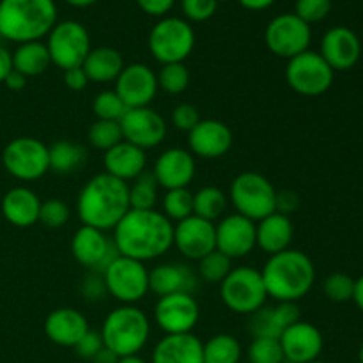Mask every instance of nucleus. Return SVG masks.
I'll list each match as a JSON object with an SVG mask.
<instances>
[{
	"instance_id": "62",
	"label": "nucleus",
	"mask_w": 363,
	"mask_h": 363,
	"mask_svg": "<svg viewBox=\"0 0 363 363\" xmlns=\"http://www.w3.org/2000/svg\"><path fill=\"white\" fill-rule=\"evenodd\" d=\"M220 2H230V0H218V4H220Z\"/></svg>"
},
{
	"instance_id": "26",
	"label": "nucleus",
	"mask_w": 363,
	"mask_h": 363,
	"mask_svg": "<svg viewBox=\"0 0 363 363\" xmlns=\"http://www.w3.org/2000/svg\"><path fill=\"white\" fill-rule=\"evenodd\" d=\"M248 332L255 337H266V339H280L282 333L300 321V308L296 303H277L259 308L252 315H248Z\"/></svg>"
},
{
	"instance_id": "42",
	"label": "nucleus",
	"mask_w": 363,
	"mask_h": 363,
	"mask_svg": "<svg viewBox=\"0 0 363 363\" xmlns=\"http://www.w3.org/2000/svg\"><path fill=\"white\" fill-rule=\"evenodd\" d=\"M92 112L99 121H116L119 123L128 112L126 105L121 101L116 91H101L96 94L94 101H92Z\"/></svg>"
},
{
	"instance_id": "24",
	"label": "nucleus",
	"mask_w": 363,
	"mask_h": 363,
	"mask_svg": "<svg viewBox=\"0 0 363 363\" xmlns=\"http://www.w3.org/2000/svg\"><path fill=\"white\" fill-rule=\"evenodd\" d=\"M197 289V273L184 262H165L149 272V291L158 298L169 294H194Z\"/></svg>"
},
{
	"instance_id": "31",
	"label": "nucleus",
	"mask_w": 363,
	"mask_h": 363,
	"mask_svg": "<svg viewBox=\"0 0 363 363\" xmlns=\"http://www.w3.org/2000/svg\"><path fill=\"white\" fill-rule=\"evenodd\" d=\"M82 67H84L89 82L108 84V82H116L121 71L124 69V59L116 48L98 46V48H92L89 52Z\"/></svg>"
},
{
	"instance_id": "25",
	"label": "nucleus",
	"mask_w": 363,
	"mask_h": 363,
	"mask_svg": "<svg viewBox=\"0 0 363 363\" xmlns=\"http://www.w3.org/2000/svg\"><path fill=\"white\" fill-rule=\"evenodd\" d=\"M89 330L91 328H89L87 318L77 308H55L46 315V337H48L50 342L60 347H74Z\"/></svg>"
},
{
	"instance_id": "28",
	"label": "nucleus",
	"mask_w": 363,
	"mask_h": 363,
	"mask_svg": "<svg viewBox=\"0 0 363 363\" xmlns=\"http://www.w3.org/2000/svg\"><path fill=\"white\" fill-rule=\"evenodd\" d=\"M202 344L194 333L165 335L156 342L151 363H204Z\"/></svg>"
},
{
	"instance_id": "56",
	"label": "nucleus",
	"mask_w": 363,
	"mask_h": 363,
	"mask_svg": "<svg viewBox=\"0 0 363 363\" xmlns=\"http://www.w3.org/2000/svg\"><path fill=\"white\" fill-rule=\"evenodd\" d=\"M121 357H117L113 351H110L108 347H103L101 351H99L98 354H96L94 358H92V363H119Z\"/></svg>"
},
{
	"instance_id": "30",
	"label": "nucleus",
	"mask_w": 363,
	"mask_h": 363,
	"mask_svg": "<svg viewBox=\"0 0 363 363\" xmlns=\"http://www.w3.org/2000/svg\"><path fill=\"white\" fill-rule=\"evenodd\" d=\"M39 209H41V201L30 188H11L2 199L4 218L11 225L20 227V229H27L39 222Z\"/></svg>"
},
{
	"instance_id": "43",
	"label": "nucleus",
	"mask_w": 363,
	"mask_h": 363,
	"mask_svg": "<svg viewBox=\"0 0 363 363\" xmlns=\"http://www.w3.org/2000/svg\"><path fill=\"white\" fill-rule=\"evenodd\" d=\"M323 291H325V296L333 303H346L353 300L354 279H351L346 273H332L323 282Z\"/></svg>"
},
{
	"instance_id": "14",
	"label": "nucleus",
	"mask_w": 363,
	"mask_h": 363,
	"mask_svg": "<svg viewBox=\"0 0 363 363\" xmlns=\"http://www.w3.org/2000/svg\"><path fill=\"white\" fill-rule=\"evenodd\" d=\"M201 318V307L194 294H169L158 298L155 321L165 335L191 333Z\"/></svg>"
},
{
	"instance_id": "45",
	"label": "nucleus",
	"mask_w": 363,
	"mask_h": 363,
	"mask_svg": "<svg viewBox=\"0 0 363 363\" xmlns=\"http://www.w3.org/2000/svg\"><path fill=\"white\" fill-rule=\"evenodd\" d=\"M332 11V0H296L294 14L305 23H319Z\"/></svg>"
},
{
	"instance_id": "16",
	"label": "nucleus",
	"mask_w": 363,
	"mask_h": 363,
	"mask_svg": "<svg viewBox=\"0 0 363 363\" xmlns=\"http://www.w3.org/2000/svg\"><path fill=\"white\" fill-rule=\"evenodd\" d=\"M123 138L140 149L158 147L167 137V123L151 106L130 108L119 121Z\"/></svg>"
},
{
	"instance_id": "23",
	"label": "nucleus",
	"mask_w": 363,
	"mask_h": 363,
	"mask_svg": "<svg viewBox=\"0 0 363 363\" xmlns=\"http://www.w3.org/2000/svg\"><path fill=\"white\" fill-rule=\"evenodd\" d=\"M321 57L333 71H347L357 66L362 55V43L350 27H333L323 35Z\"/></svg>"
},
{
	"instance_id": "32",
	"label": "nucleus",
	"mask_w": 363,
	"mask_h": 363,
	"mask_svg": "<svg viewBox=\"0 0 363 363\" xmlns=\"http://www.w3.org/2000/svg\"><path fill=\"white\" fill-rule=\"evenodd\" d=\"M11 59H13V69L27 78L39 77L52 64L48 48L41 41H30L23 43V45H18L14 53H11Z\"/></svg>"
},
{
	"instance_id": "38",
	"label": "nucleus",
	"mask_w": 363,
	"mask_h": 363,
	"mask_svg": "<svg viewBox=\"0 0 363 363\" xmlns=\"http://www.w3.org/2000/svg\"><path fill=\"white\" fill-rule=\"evenodd\" d=\"M89 144L92 147L99 149V151L106 152L108 149L116 147L117 144L124 140L123 138V130H121V124L116 121H99L96 119L91 124L87 131Z\"/></svg>"
},
{
	"instance_id": "46",
	"label": "nucleus",
	"mask_w": 363,
	"mask_h": 363,
	"mask_svg": "<svg viewBox=\"0 0 363 363\" xmlns=\"http://www.w3.org/2000/svg\"><path fill=\"white\" fill-rule=\"evenodd\" d=\"M181 7L186 21L202 23L216 13L218 0H181Z\"/></svg>"
},
{
	"instance_id": "58",
	"label": "nucleus",
	"mask_w": 363,
	"mask_h": 363,
	"mask_svg": "<svg viewBox=\"0 0 363 363\" xmlns=\"http://www.w3.org/2000/svg\"><path fill=\"white\" fill-rule=\"evenodd\" d=\"M64 2L69 4V6H73V7H78V9H84V7L94 6L98 0H64Z\"/></svg>"
},
{
	"instance_id": "57",
	"label": "nucleus",
	"mask_w": 363,
	"mask_h": 363,
	"mask_svg": "<svg viewBox=\"0 0 363 363\" xmlns=\"http://www.w3.org/2000/svg\"><path fill=\"white\" fill-rule=\"evenodd\" d=\"M353 301H354V303H357V307L363 312V275L360 277V279L354 280Z\"/></svg>"
},
{
	"instance_id": "40",
	"label": "nucleus",
	"mask_w": 363,
	"mask_h": 363,
	"mask_svg": "<svg viewBox=\"0 0 363 363\" xmlns=\"http://www.w3.org/2000/svg\"><path fill=\"white\" fill-rule=\"evenodd\" d=\"M156 78H158V89L172 96L183 94L190 85V71L184 66V62L165 64Z\"/></svg>"
},
{
	"instance_id": "12",
	"label": "nucleus",
	"mask_w": 363,
	"mask_h": 363,
	"mask_svg": "<svg viewBox=\"0 0 363 363\" xmlns=\"http://www.w3.org/2000/svg\"><path fill=\"white\" fill-rule=\"evenodd\" d=\"M2 163L16 179H41L50 170L48 145L34 137H18L4 147Z\"/></svg>"
},
{
	"instance_id": "33",
	"label": "nucleus",
	"mask_w": 363,
	"mask_h": 363,
	"mask_svg": "<svg viewBox=\"0 0 363 363\" xmlns=\"http://www.w3.org/2000/svg\"><path fill=\"white\" fill-rule=\"evenodd\" d=\"M50 170L57 174H73L87 163L89 152L84 145L71 140H57L48 147Z\"/></svg>"
},
{
	"instance_id": "34",
	"label": "nucleus",
	"mask_w": 363,
	"mask_h": 363,
	"mask_svg": "<svg viewBox=\"0 0 363 363\" xmlns=\"http://www.w3.org/2000/svg\"><path fill=\"white\" fill-rule=\"evenodd\" d=\"M243 357V347L240 340L230 333H218L202 344L204 363H240Z\"/></svg>"
},
{
	"instance_id": "1",
	"label": "nucleus",
	"mask_w": 363,
	"mask_h": 363,
	"mask_svg": "<svg viewBox=\"0 0 363 363\" xmlns=\"http://www.w3.org/2000/svg\"><path fill=\"white\" fill-rule=\"evenodd\" d=\"M112 241L121 255L145 264L174 247V223L156 209H130L113 229Z\"/></svg>"
},
{
	"instance_id": "7",
	"label": "nucleus",
	"mask_w": 363,
	"mask_h": 363,
	"mask_svg": "<svg viewBox=\"0 0 363 363\" xmlns=\"http://www.w3.org/2000/svg\"><path fill=\"white\" fill-rule=\"evenodd\" d=\"M149 52L162 66L184 62L195 48V32L190 21L163 16L149 32Z\"/></svg>"
},
{
	"instance_id": "39",
	"label": "nucleus",
	"mask_w": 363,
	"mask_h": 363,
	"mask_svg": "<svg viewBox=\"0 0 363 363\" xmlns=\"http://www.w3.org/2000/svg\"><path fill=\"white\" fill-rule=\"evenodd\" d=\"M163 215L172 222H181L194 215V194L190 188H177V190H167L163 195Z\"/></svg>"
},
{
	"instance_id": "20",
	"label": "nucleus",
	"mask_w": 363,
	"mask_h": 363,
	"mask_svg": "<svg viewBox=\"0 0 363 363\" xmlns=\"http://www.w3.org/2000/svg\"><path fill=\"white\" fill-rule=\"evenodd\" d=\"M284 358L289 363H311L319 360L325 347V339L318 326L307 321H296L280 337Z\"/></svg>"
},
{
	"instance_id": "27",
	"label": "nucleus",
	"mask_w": 363,
	"mask_h": 363,
	"mask_svg": "<svg viewBox=\"0 0 363 363\" xmlns=\"http://www.w3.org/2000/svg\"><path fill=\"white\" fill-rule=\"evenodd\" d=\"M145 165H147V156H145L144 149L137 147L126 140L117 144L116 147L108 149L103 155L105 172L116 179L124 181V183L137 179L140 174H144Z\"/></svg>"
},
{
	"instance_id": "15",
	"label": "nucleus",
	"mask_w": 363,
	"mask_h": 363,
	"mask_svg": "<svg viewBox=\"0 0 363 363\" xmlns=\"http://www.w3.org/2000/svg\"><path fill=\"white\" fill-rule=\"evenodd\" d=\"M71 254L77 259V262L96 273L105 272L110 262L121 255L113 241L108 240L103 230L89 225H82L73 234Z\"/></svg>"
},
{
	"instance_id": "17",
	"label": "nucleus",
	"mask_w": 363,
	"mask_h": 363,
	"mask_svg": "<svg viewBox=\"0 0 363 363\" xmlns=\"http://www.w3.org/2000/svg\"><path fill=\"white\" fill-rule=\"evenodd\" d=\"M113 91L117 92L128 110L142 108L155 101L156 92H158V78L147 64H128L117 77Z\"/></svg>"
},
{
	"instance_id": "55",
	"label": "nucleus",
	"mask_w": 363,
	"mask_h": 363,
	"mask_svg": "<svg viewBox=\"0 0 363 363\" xmlns=\"http://www.w3.org/2000/svg\"><path fill=\"white\" fill-rule=\"evenodd\" d=\"M248 11H264L272 7L277 0H238Z\"/></svg>"
},
{
	"instance_id": "48",
	"label": "nucleus",
	"mask_w": 363,
	"mask_h": 363,
	"mask_svg": "<svg viewBox=\"0 0 363 363\" xmlns=\"http://www.w3.org/2000/svg\"><path fill=\"white\" fill-rule=\"evenodd\" d=\"M103 347H105V344H103L101 333L94 332V330H89L73 350L74 353H77L80 358H84V360H92V358H94Z\"/></svg>"
},
{
	"instance_id": "41",
	"label": "nucleus",
	"mask_w": 363,
	"mask_h": 363,
	"mask_svg": "<svg viewBox=\"0 0 363 363\" xmlns=\"http://www.w3.org/2000/svg\"><path fill=\"white\" fill-rule=\"evenodd\" d=\"M247 358L250 363H284L282 346L279 339L255 337L247 350Z\"/></svg>"
},
{
	"instance_id": "51",
	"label": "nucleus",
	"mask_w": 363,
	"mask_h": 363,
	"mask_svg": "<svg viewBox=\"0 0 363 363\" xmlns=\"http://www.w3.org/2000/svg\"><path fill=\"white\" fill-rule=\"evenodd\" d=\"M64 84L71 91H84L89 84V78L85 74L84 67H71V69L64 71Z\"/></svg>"
},
{
	"instance_id": "29",
	"label": "nucleus",
	"mask_w": 363,
	"mask_h": 363,
	"mask_svg": "<svg viewBox=\"0 0 363 363\" xmlns=\"http://www.w3.org/2000/svg\"><path fill=\"white\" fill-rule=\"evenodd\" d=\"M294 238V225L287 215L275 211L255 223V241L257 247L268 255L289 250Z\"/></svg>"
},
{
	"instance_id": "35",
	"label": "nucleus",
	"mask_w": 363,
	"mask_h": 363,
	"mask_svg": "<svg viewBox=\"0 0 363 363\" xmlns=\"http://www.w3.org/2000/svg\"><path fill=\"white\" fill-rule=\"evenodd\" d=\"M227 209V195L218 186H204L194 194V215L215 222Z\"/></svg>"
},
{
	"instance_id": "11",
	"label": "nucleus",
	"mask_w": 363,
	"mask_h": 363,
	"mask_svg": "<svg viewBox=\"0 0 363 363\" xmlns=\"http://www.w3.org/2000/svg\"><path fill=\"white\" fill-rule=\"evenodd\" d=\"M335 71L328 66L321 53L307 52L287 60L286 82L294 92L307 98L321 96L332 87Z\"/></svg>"
},
{
	"instance_id": "10",
	"label": "nucleus",
	"mask_w": 363,
	"mask_h": 363,
	"mask_svg": "<svg viewBox=\"0 0 363 363\" xmlns=\"http://www.w3.org/2000/svg\"><path fill=\"white\" fill-rule=\"evenodd\" d=\"M101 275L110 296L123 305H135L149 293V269L135 259L119 255Z\"/></svg>"
},
{
	"instance_id": "54",
	"label": "nucleus",
	"mask_w": 363,
	"mask_h": 363,
	"mask_svg": "<svg viewBox=\"0 0 363 363\" xmlns=\"http://www.w3.org/2000/svg\"><path fill=\"white\" fill-rule=\"evenodd\" d=\"M13 71V59H11V53L7 52L4 46H0V84H4V80L7 78V74Z\"/></svg>"
},
{
	"instance_id": "63",
	"label": "nucleus",
	"mask_w": 363,
	"mask_h": 363,
	"mask_svg": "<svg viewBox=\"0 0 363 363\" xmlns=\"http://www.w3.org/2000/svg\"><path fill=\"white\" fill-rule=\"evenodd\" d=\"M358 363H360V362H358Z\"/></svg>"
},
{
	"instance_id": "49",
	"label": "nucleus",
	"mask_w": 363,
	"mask_h": 363,
	"mask_svg": "<svg viewBox=\"0 0 363 363\" xmlns=\"http://www.w3.org/2000/svg\"><path fill=\"white\" fill-rule=\"evenodd\" d=\"M80 291L87 301H101L105 300V296L108 294L103 275L96 272H92L91 275L85 277L84 282H82L80 286Z\"/></svg>"
},
{
	"instance_id": "44",
	"label": "nucleus",
	"mask_w": 363,
	"mask_h": 363,
	"mask_svg": "<svg viewBox=\"0 0 363 363\" xmlns=\"http://www.w3.org/2000/svg\"><path fill=\"white\" fill-rule=\"evenodd\" d=\"M69 220V208L60 199H48V201L41 202V209H39V222L46 227V229H62Z\"/></svg>"
},
{
	"instance_id": "53",
	"label": "nucleus",
	"mask_w": 363,
	"mask_h": 363,
	"mask_svg": "<svg viewBox=\"0 0 363 363\" xmlns=\"http://www.w3.org/2000/svg\"><path fill=\"white\" fill-rule=\"evenodd\" d=\"M4 84H6V87L11 89V91H21V89H25V85H27V77H23L21 73H18V71L13 69L9 74H7Z\"/></svg>"
},
{
	"instance_id": "50",
	"label": "nucleus",
	"mask_w": 363,
	"mask_h": 363,
	"mask_svg": "<svg viewBox=\"0 0 363 363\" xmlns=\"http://www.w3.org/2000/svg\"><path fill=\"white\" fill-rule=\"evenodd\" d=\"M176 0H137L138 7L149 16L163 18L174 7Z\"/></svg>"
},
{
	"instance_id": "52",
	"label": "nucleus",
	"mask_w": 363,
	"mask_h": 363,
	"mask_svg": "<svg viewBox=\"0 0 363 363\" xmlns=\"http://www.w3.org/2000/svg\"><path fill=\"white\" fill-rule=\"evenodd\" d=\"M298 204H300V199L294 191L291 190H282L277 191V211L282 213V215L289 216V213L296 211Z\"/></svg>"
},
{
	"instance_id": "61",
	"label": "nucleus",
	"mask_w": 363,
	"mask_h": 363,
	"mask_svg": "<svg viewBox=\"0 0 363 363\" xmlns=\"http://www.w3.org/2000/svg\"><path fill=\"white\" fill-rule=\"evenodd\" d=\"M311 363H326V362H321V360H314V362H311Z\"/></svg>"
},
{
	"instance_id": "2",
	"label": "nucleus",
	"mask_w": 363,
	"mask_h": 363,
	"mask_svg": "<svg viewBox=\"0 0 363 363\" xmlns=\"http://www.w3.org/2000/svg\"><path fill=\"white\" fill-rule=\"evenodd\" d=\"M130 209L128 183L106 172L91 177L77 199V213L82 223L103 233L116 229Z\"/></svg>"
},
{
	"instance_id": "22",
	"label": "nucleus",
	"mask_w": 363,
	"mask_h": 363,
	"mask_svg": "<svg viewBox=\"0 0 363 363\" xmlns=\"http://www.w3.org/2000/svg\"><path fill=\"white\" fill-rule=\"evenodd\" d=\"M195 156L188 149L170 147L158 156L152 169L158 186L165 190L188 188L195 177Z\"/></svg>"
},
{
	"instance_id": "8",
	"label": "nucleus",
	"mask_w": 363,
	"mask_h": 363,
	"mask_svg": "<svg viewBox=\"0 0 363 363\" xmlns=\"http://www.w3.org/2000/svg\"><path fill=\"white\" fill-rule=\"evenodd\" d=\"M220 298L230 312L240 315H252L266 305L264 282L259 269L250 266H238L220 284Z\"/></svg>"
},
{
	"instance_id": "4",
	"label": "nucleus",
	"mask_w": 363,
	"mask_h": 363,
	"mask_svg": "<svg viewBox=\"0 0 363 363\" xmlns=\"http://www.w3.org/2000/svg\"><path fill=\"white\" fill-rule=\"evenodd\" d=\"M57 23L53 0H0V35L7 41H41Z\"/></svg>"
},
{
	"instance_id": "18",
	"label": "nucleus",
	"mask_w": 363,
	"mask_h": 363,
	"mask_svg": "<svg viewBox=\"0 0 363 363\" xmlns=\"http://www.w3.org/2000/svg\"><path fill=\"white\" fill-rule=\"evenodd\" d=\"M174 247L190 261H201L216 250V227L209 220L191 215L174 225Z\"/></svg>"
},
{
	"instance_id": "9",
	"label": "nucleus",
	"mask_w": 363,
	"mask_h": 363,
	"mask_svg": "<svg viewBox=\"0 0 363 363\" xmlns=\"http://www.w3.org/2000/svg\"><path fill=\"white\" fill-rule=\"evenodd\" d=\"M46 38L48 39L45 45L48 48L52 64L62 71L80 67L92 50L87 28L74 20L57 21Z\"/></svg>"
},
{
	"instance_id": "47",
	"label": "nucleus",
	"mask_w": 363,
	"mask_h": 363,
	"mask_svg": "<svg viewBox=\"0 0 363 363\" xmlns=\"http://www.w3.org/2000/svg\"><path fill=\"white\" fill-rule=\"evenodd\" d=\"M199 121H201V113H199L197 106L190 105V103H179L172 110V124L176 130L190 133L197 126Z\"/></svg>"
},
{
	"instance_id": "59",
	"label": "nucleus",
	"mask_w": 363,
	"mask_h": 363,
	"mask_svg": "<svg viewBox=\"0 0 363 363\" xmlns=\"http://www.w3.org/2000/svg\"><path fill=\"white\" fill-rule=\"evenodd\" d=\"M119 363H149L147 360H144L142 357H138V354H131V357H123L119 360Z\"/></svg>"
},
{
	"instance_id": "3",
	"label": "nucleus",
	"mask_w": 363,
	"mask_h": 363,
	"mask_svg": "<svg viewBox=\"0 0 363 363\" xmlns=\"http://www.w3.org/2000/svg\"><path fill=\"white\" fill-rule=\"evenodd\" d=\"M268 298L277 303H296L311 293L315 282L312 259L301 250H284L269 255L261 269Z\"/></svg>"
},
{
	"instance_id": "19",
	"label": "nucleus",
	"mask_w": 363,
	"mask_h": 363,
	"mask_svg": "<svg viewBox=\"0 0 363 363\" xmlns=\"http://www.w3.org/2000/svg\"><path fill=\"white\" fill-rule=\"evenodd\" d=\"M216 250L225 254L230 261L243 259L252 254L257 241H255V222L247 216L227 215L216 223Z\"/></svg>"
},
{
	"instance_id": "36",
	"label": "nucleus",
	"mask_w": 363,
	"mask_h": 363,
	"mask_svg": "<svg viewBox=\"0 0 363 363\" xmlns=\"http://www.w3.org/2000/svg\"><path fill=\"white\" fill-rule=\"evenodd\" d=\"M128 195H130V208L131 209H155L156 201H158V183H156L152 174H140L133 184H128Z\"/></svg>"
},
{
	"instance_id": "6",
	"label": "nucleus",
	"mask_w": 363,
	"mask_h": 363,
	"mask_svg": "<svg viewBox=\"0 0 363 363\" xmlns=\"http://www.w3.org/2000/svg\"><path fill=\"white\" fill-rule=\"evenodd\" d=\"M229 199L238 215L252 222L266 218L277 211V190L272 181L259 172H241L233 179Z\"/></svg>"
},
{
	"instance_id": "13",
	"label": "nucleus",
	"mask_w": 363,
	"mask_h": 363,
	"mask_svg": "<svg viewBox=\"0 0 363 363\" xmlns=\"http://www.w3.org/2000/svg\"><path fill=\"white\" fill-rule=\"evenodd\" d=\"M264 41L273 55L289 60L307 52L312 41V28L294 13H284L269 21L264 30Z\"/></svg>"
},
{
	"instance_id": "5",
	"label": "nucleus",
	"mask_w": 363,
	"mask_h": 363,
	"mask_svg": "<svg viewBox=\"0 0 363 363\" xmlns=\"http://www.w3.org/2000/svg\"><path fill=\"white\" fill-rule=\"evenodd\" d=\"M99 333L105 347L117 357H131L140 353L147 344L151 323L145 312L135 305H121L106 315Z\"/></svg>"
},
{
	"instance_id": "37",
	"label": "nucleus",
	"mask_w": 363,
	"mask_h": 363,
	"mask_svg": "<svg viewBox=\"0 0 363 363\" xmlns=\"http://www.w3.org/2000/svg\"><path fill=\"white\" fill-rule=\"evenodd\" d=\"M197 277L199 280H204L208 284H222L233 272V261L225 254L218 250H213L201 261H197Z\"/></svg>"
},
{
	"instance_id": "21",
	"label": "nucleus",
	"mask_w": 363,
	"mask_h": 363,
	"mask_svg": "<svg viewBox=\"0 0 363 363\" xmlns=\"http://www.w3.org/2000/svg\"><path fill=\"white\" fill-rule=\"evenodd\" d=\"M188 151L197 158H222L233 147V131L218 119H201L188 133Z\"/></svg>"
},
{
	"instance_id": "60",
	"label": "nucleus",
	"mask_w": 363,
	"mask_h": 363,
	"mask_svg": "<svg viewBox=\"0 0 363 363\" xmlns=\"http://www.w3.org/2000/svg\"><path fill=\"white\" fill-rule=\"evenodd\" d=\"M358 362H360V363H363V344H362L360 351H358Z\"/></svg>"
}]
</instances>
